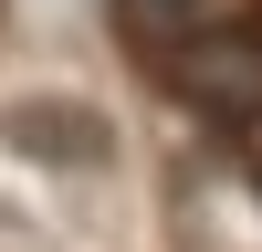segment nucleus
Returning <instances> with one entry per match:
<instances>
[{"label": "nucleus", "instance_id": "nucleus-3", "mask_svg": "<svg viewBox=\"0 0 262 252\" xmlns=\"http://www.w3.org/2000/svg\"><path fill=\"white\" fill-rule=\"evenodd\" d=\"M116 21L147 42V53H179V42L210 21V0H116Z\"/></svg>", "mask_w": 262, "mask_h": 252}, {"label": "nucleus", "instance_id": "nucleus-1", "mask_svg": "<svg viewBox=\"0 0 262 252\" xmlns=\"http://www.w3.org/2000/svg\"><path fill=\"white\" fill-rule=\"evenodd\" d=\"M0 158L42 168V179H105L116 168V116L84 84H11L0 95Z\"/></svg>", "mask_w": 262, "mask_h": 252}, {"label": "nucleus", "instance_id": "nucleus-2", "mask_svg": "<svg viewBox=\"0 0 262 252\" xmlns=\"http://www.w3.org/2000/svg\"><path fill=\"white\" fill-rule=\"evenodd\" d=\"M168 84H179L189 105H200L210 126H262V21H200V32L179 42V53H158Z\"/></svg>", "mask_w": 262, "mask_h": 252}]
</instances>
